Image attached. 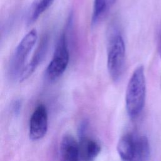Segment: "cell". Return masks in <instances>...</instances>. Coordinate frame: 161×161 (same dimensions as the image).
<instances>
[{
    "label": "cell",
    "mask_w": 161,
    "mask_h": 161,
    "mask_svg": "<svg viewBox=\"0 0 161 161\" xmlns=\"http://www.w3.org/2000/svg\"><path fill=\"white\" fill-rule=\"evenodd\" d=\"M48 125V113L43 104L38 105L33 111L29 123V136L31 140L36 141L45 136Z\"/></svg>",
    "instance_id": "7"
},
{
    "label": "cell",
    "mask_w": 161,
    "mask_h": 161,
    "mask_svg": "<svg viewBox=\"0 0 161 161\" xmlns=\"http://www.w3.org/2000/svg\"><path fill=\"white\" fill-rule=\"evenodd\" d=\"M126 48L123 36L119 32L110 38L107 53V67L110 77L118 82L121 77L125 65Z\"/></svg>",
    "instance_id": "3"
},
{
    "label": "cell",
    "mask_w": 161,
    "mask_h": 161,
    "mask_svg": "<svg viewBox=\"0 0 161 161\" xmlns=\"http://www.w3.org/2000/svg\"><path fill=\"white\" fill-rule=\"evenodd\" d=\"M116 0H94L91 19L92 25H96L108 14Z\"/></svg>",
    "instance_id": "10"
},
{
    "label": "cell",
    "mask_w": 161,
    "mask_h": 161,
    "mask_svg": "<svg viewBox=\"0 0 161 161\" xmlns=\"http://www.w3.org/2000/svg\"><path fill=\"white\" fill-rule=\"evenodd\" d=\"M38 38L37 31L35 29L31 30L21 40L10 59L8 74L13 79H19L25 67V62L30 52L35 45Z\"/></svg>",
    "instance_id": "4"
},
{
    "label": "cell",
    "mask_w": 161,
    "mask_h": 161,
    "mask_svg": "<svg viewBox=\"0 0 161 161\" xmlns=\"http://www.w3.org/2000/svg\"><path fill=\"white\" fill-rule=\"evenodd\" d=\"M60 161H81L78 142L70 134L64 135L60 143Z\"/></svg>",
    "instance_id": "9"
},
{
    "label": "cell",
    "mask_w": 161,
    "mask_h": 161,
    "mask_svg": "<svg viewBox=\"0 0 161 161\" xmlns=\"http://www.w3.org/2000/svg\"><path fill=\"white\" fill-rule=\"evenodd\" d=\"M48 37L46 35L42 38L30 62L26 65L19 77V81L25 80L33 73L36 67L43 59V57H45L48 49Z\"/></svg>",
    "instance_id": "8"
},
{
    "label": "cell",
    "mask_w": 161,
    "mask_h": 161,
    "mask_svg": "<svg viewBox=\"0 0 161 161\" xmlns=\"http://www.w3.org/2000/svg\"><path fill=\"white\" fill-rule=\"evenodd\" d=\"M87 123L82 122L79 128V153L81 161H94L101 149L100 143L87 134Z\"/></svg>",
    "instance_id": "6"
},
{
    "label": "cell",
    "mask_w": 161,
    "mask_h": 161,
    "mask_svg": "<svg viewBox=\"0 0 161 161\" xmlns=\"http://www.w3.org/2000/svg\"><path fill=\"white\" fill-rule=\"evenodd\" d=\"M160 54H161V35L160 37Z\"/></svg>",
    "instance_id": "12"
},
{
    "label": "cell",
    "mask_w": 161,
    "mask_h": 161,
    "mask_svg": "<svg viewBox=\"0 0 161 161\" xmlns=\"http://www.w3.org/2000/svg\"><path fill=\"white\" fill-rule=\"evenodd\" d=\"M55 0H34L30 8L27 16V23L31 25L47 10Z\"/></svg>",
    "instance_id": "11"
},
{
    "label": "cell",
    "mask_w": 161,
    "mask_h": 161,
    "mask_svg": "<svg viewBox=\"0 0 161 161\" xmlns=\"http://www.w3.org/2000/svg\"><path fill=\"white\" fill-rule=\"evenodd\" d=\"M117 150L121 161H146L150 154L147 137L136 132H129L118 141Z\"/></svg>",
    "instance_id": "2"
},
{
    "label": "cell",
    "mask_w": 161,
    "mask_h": 161,
    "mask_svg": "<svg viewBox=\"0 0 161 161\" xmlns=\"http://www.w3.org/2000/svg\"><path fill=\"white\" fill-rule=\"evenodd\" d=\"M69 62V50L66 35L64 32L57 43L52 60L46 70L45 76L50 81H55L65 71Z\"/></svg>",
    "instance_id": "5"
},
{
    "label": "cell",
    "mask_w": 161,
    "mask_h": 161,
    "mask_svg": "<svg viewBox=\"0 0 161 161\" xmlns=\"http://www.w3.org/2000/svg\"><path fill=\"white\" fill-rule=\"evenodd\" d=\"M145 98L146 79L144 67L143 65H139L133 72L126 90V109L131 118L138 117L142 113Z\"/></svg>",
    "instance_id": "1"
}]
</instances>
